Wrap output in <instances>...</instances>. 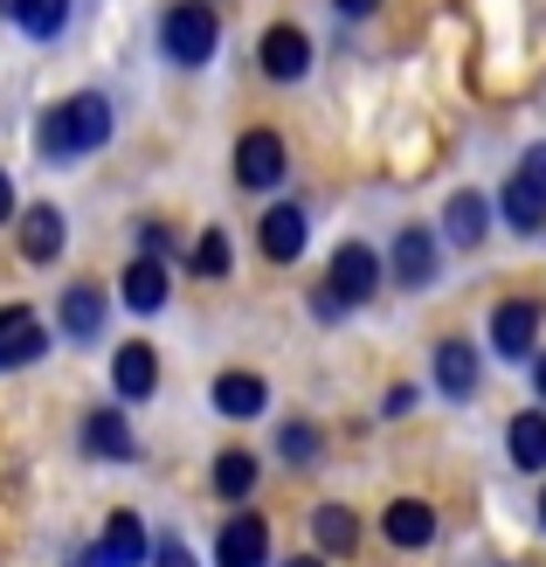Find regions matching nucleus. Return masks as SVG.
<instances>
[{"mask_svg":"<svg viewBox=\"0 0 546 567\" xmlns=\"http://www.w3.org/2000/svg\"><path fill=\"white\" fill-rule=\"evenodd\" d=\"M119 298H125V311L153 319V311L174 298V277H166V264H159V257H132V264H125V277H119Z\"/></svg>","mask_w":546,"mask_h":567,"instance_id":"9","label":"nucleus"},{"mask_svg":"<svg viewBox=\"0 0 546 567\" xmlns=\"http://www.w3.org/2000/svg\"><path fill=\"white\" fill-rule=\"evenodd\" d=\"M215 492L222 498H249L256 492V457H249V450H222V457H215Z\"/></svg>","mask_w":546,"mask_h":567,"instance_id":"24","label":"nucleus"},{"mask_svg":"<svg viewBox=\"0 0 546 567\" xmlns=\"http://www.w3.org/2000/svg\"><path fill=\"white\" fill-rule=\"evenodd\" d=\"M388 277L401 284V291H422V284L436 277V236H429V229H401L394 249H388Z\"/></svg>","mask_w":546,"mask_h":567,"instance_id":"10","label":"nucleus"},{"mask_svg":"<svg viewBox=\"0 0 546 567\" xmlns=\"http://www.w3.org/2000/svg\"><path fill=\"white\" fill-rule=\"evenodd\" d=\"M305 236H311L305 208L284 202V208H270V215H264V257H270V264H298V257H305Z\"/></svg>","mask_w":546,"mask_h":567,"instance_id":"14","label":"nucleus"},{"mask_svg":"<svg viewBox=\"0 0 546 567\" xmlns=\"http://www.w3.org/2000/svg\"><path fill=\"white\" fill-rule=\"evenodd\" d=\"M215 409H222L228 422H249V415H264V409H270V388H264V374H222V381H215Z\"/></svg>","mask_w":546,"mask_h":567,"instance_id":"19","label":"nucleus"},{"mask_svg":"<svg viewBox=\"0 0 546 567\" xmlns=\"http://www.w3.org/2000/svg\"><path fill=\"white\" fill-rule=\"evenodd\" d=\"M533 388H539V402H546V353H533Z\"/></svg>","mask_w":546,"mask_h":567,"instance_id":"34","label":"nucleus"},{"mask_svg":"<svg viewBox=\"0 0 546 567\" xmlns=\"http://www.w3.org/2000/svg\"><path fill=\"white\" fill-rule=\"evenodd\" d=\"M21 14H28V0H0V21H14V28H21Z\"/></svg>","mask_w":546,"mask_h":567,"instance_id":"33","label":"nucleus"},{"mask_svg":"<svg viewBox=\"0 0 546 567\" xmlns=\"http://www.w3.org/2000/svg\"><path fill=\"white\" fill-rule=\"evenodd\" d=\"M498 208H505V221H512L519 236H539V229H546V187H533L526 174H512V181H505Z\"/></svg>","mask_w":546,"mask_h":567,"instance_id":"20","label":"nucleus"},{"mask_svg":"<svg viewBox=\"0 0 546 567\" xmlns=\"http://www.w3.org/2000/svg\"><path fill=\"white\" fill-rule=\"evenodd\" d=\"M332 8H339V14H347V21H367L373 8H381V0H332Z\"/></svg>","mask_w":546,"mask_h":567,"instance_id":"32","label":"nucleus"},{"mask_svg":"<svg viewBox=\"0 0 546 567\" xmlns=\"http://www.w3.org/2000/svg\"><path fill=\"white\" fill-rule=\"evenodd\" d=\"M138 249H146V257H174V249H181L174 221H138Z\"/></svg>","mask_w":546,"mask_h":567,"instance_id":"28","label":"nucleus"},{"mask_svg":"<svg viewBox=\"0 0 546 567\" xmlns=\"http://www.w3.org/2000/svg\"><path fill=\"white\" fill-rule=\"evenodd\" d=\"M236 270V243H228V229H200L194 243V277H228Z\"/></svg>","mask_w":546,"mask_h":567,"instance_id":"25","label":"nucleus"},{"mask_svg":"<svg viewBox=\"0 0 546 567\" xmlns=\"http://www.w3.org/2000/svg\"><path fill=\"white\" fill-rule=\"evenodd\" d=\"M83 450L91 457H138V443H132V422L119 415V409H97V415H83Z\"/></svg>","mask_w":546,"mask_h":567,"instance_id":"18","label":"nucleus"},{"mask_svg":"<svg viewBox=\"0 0 546 567\" xmlns=\"http://www.w3.org/2000/svg\"><path fill=\"white\" fill-rule=\"evenodd\" d=\"M42 353H49V326H42V311L8 305V311H0V374H8V367L42 360Z\"/></svg>","mask_w":546,"mask_h":567,"instance_id":"7","label":"nucleus"},{"mask_svg":"<svg viewBox=\"0 0 546 567\" xmlns=\"http://www.w3.org/2000/svg\"><path fill=\"white\" fill-rule=\"evenodd\" d=\"M104 554L119 560V567H138V560H146V526H138V513H111V526H104Z\"/></svg>","mask_w":546,"mask_h":567,"instance_id":"23","label":"nucleus"},{"mask_svg":"<svg viewBox=\"0 0 546 567\" xmlns=\"http://www.w3.org/2000/svg\"><path fill=\"white\" fill-rule=\"evenodd\" d=\"M277 450H284V457H291V464H311V457H319V430H311V422H284Z\"/></svg>","mask_w":546,"mask_h":567,"instance_id":"27","label":"nucleus"},{"mask_svg":"<svg viewBox=\"0 0 546 567\" xmlns=\"http://www.w3.org/2000/svg\"><path fill=\"white\" fill-rule=\"evenodd\" d=\"M55 319H63V332L76 339V347H91V339L104 332V291H97V284H63Z\"/></svg>","mask_w":546,"mask_h":567,"instance_id":"13","label":"nucleus"},{"mask_svg":"<svg viewBox=\"0 0 546 567\" xmlns=\"http://www.w3.org/2000/svg\"><path fill=\"white\" fill-rule=\"evenodd\" d=\"M539 319H546V311H539L533 298H505V305L492 311V353H498V360H533Z\"/></svg>","mask_w":546,"mask_h":567,"instance_id":"6","label":"nucleus"},{"mask_svg":"<svg viewBox=\"0 0 546 567\" xmlns=\"http://www.w3.org/2000/svg\"><path fill=\"white\" fill-rule=\"evenodd\" d=\"M311 540H319L326 554H353L360 547V519L347 513V505H319V513H311Z\"/></svg>","mask_w":546,"mask_h":567,"instance_id":"22","label":"nucleus"},{"mask_svg":"<svg viewBox=\"0 0 546 567\" xmlns=\"http://www.w3.org/2000/svg\"><path fill=\"white\" fill-rule=\"evenodd\" d=\"M284 567H319V560H284Z\"/></svg>","mask_w":546,"mask_h":567,"instance_id":"36","label":"nucleus"},{"mask_svg":"<svg viewBox=\"0 0 546 567\" xmlns=\"http://www.w3.org/2000/svg\"><path fill=\"white\" fill-rule=\"evenodd\" d=\"M484 229H492V202H484L477 187H456L450 208H443V236H450V249H477Z\"/></svg>","mask_w":546,"mask_h":567,"instance_id":"12","label":"nucleus"},{"mask_svg":"<svg viewBox=\"0 0 546 567\" xmlns=\"http://www.w3.org/2000/svg\"><path fill=\"white\" fill-rule=\"evenodd\" d=\"M21 215V202H14V181L8 174H0V229H8V221Z\"/></svg>","mask_w":546,"mask_h":567,"instance_id":"31","label":"nucleus"},{"mask_svg":"<svg viewBox=\"0 0 546 567\" xmlns=\"http://www.w3.org/2000/svg\"><path fill=\"white\" fill-rule=\"evenodd\" d=\"M111 97H97V91H76V97H63L49 111V118L35 125V146H42V159L49 166H63V159H83V153H97L104 138H111Z\"/></svg>","mask_w":546,"mask_h":567,"instance_id":"1","label":"nucleus"},{"mask_svg":"<svg viewBox=\"0 0 546 567\" xmlns=\"http://www.w3.org/2000/svg\"><path fill=\"white\" fill-rule=\"evenodd\" d=\"M111 381H119V402H146V394L159 388V353L146 347V339H125L119 360H111Z\"/></svg>","mask_w":546,"mask_h":567,"instance_id":"11","label":"nucleus"},{"mask_svg":"<svg viewBox=\"0 0 546 567\" xmlns=\"http://www.w3.org/2000/svg\"><path fill=\"white\" fill-rule=\"evenodd\" d=\"M311 311H319V319H339V311H353L347 298L332 291V284H319V291H311Z\"/></svg>","mask_w":546,"mask_h":567,"instance_id":"29","label":"nucleus"},{"mask_svg":"<svg viewBox=\"0 0 546 567\" xmlns=\"http://www.w3.org/2000/svg\"><path fill=\"white\" fill-rule=\"evenodd\" d=\"M63 208H49V202H35V208H21L14 215V243H21V257L28 264H55L63 257Z\"/></svg>","mask_w":546,"mask_h":567,"instance_id":"8","label":"nucleus"},{"mask_svg":"<svg viewBox=\"0 0 546 567\" xmlns=\"http://www.w3.org/2000/svg\"><path fill=\"white\" fill-rule=\"evenodd\" d=\"M436 388L450 394V402H471V394H477V353H471V339H443V347H436Z\"/></svg>","mask_w":546,"mask_h":567,"instance_id":"16","label":"nucleus"},{"mask_svg":"<svg viewBox=\"0 0 546 567\" xmlns=\"http://www.w3.org/2000/svg\"><path fill=\"white\" fill-rule=\"evenodd\" d=\"M91 567H119V560H111V554H104V547H97V554H91Z\"/></svg>","mask_w":546,"mask_h":567,"instance_id":"35","label":"nucleus"},{"mask_svg":"<svg viewBox=\"0 0 546 567\" xmlns=\"http://www.w3.org/2000/svg\"><path fill=\"white\" fill-rule=\"evenodd\" d=\"M381 533H388V547H429L436 540V513L422 498H394L381 513Z\"/></svg>","mask_w":546,"mask_h":567,"instance_id":"15","label":"nucleus"},{"mask_svg":"<svg viewBox=\"0 0 546 567\" xmlns=\"http://www.w3.org/2000/svg\"><path fill=\"white\" fill-rule=\"evenodd\" d=\"M519 174H526L533 187H546V146H526V159H519Z\"/></svg>","mask_w":546,"mask_h":567,"instance_id":"30","label":"nucleus"},{"mask_svg":"<svg viewBox=\"0 0 546 567\" xmlns=\"http://www.w3.org/2000/svg\"><path fill=\"white\" fill-rule=\"evenodd\" d=\"M159 49H166V63H181V70L215 63V49H222L215 0H174V8L159 14Z\"/></svg>","mask_w":546,"mask_h":567,"instance_id":"2","label":"nucleus"},{"mask_svg":"<svg viewBox=\"0 0 546 567\" xmlns=\"http://www.w3.org/2000/svg\"><path fill=\"white\" fill-rule=\"evenodd\" d=\"M381 277H388V264L373 257L367 243H339V249H332V270H326V284H332V291L347 298V305H367L373 291H381Z\"/></svg>","mask_w":546,"mask_h":567,"instance_id":"4","label":"nucleus"},{"mask_svg":"<svg viewBox=\"0 0 546 567\" xmlns=\"http://www.w3.org/2000/svg\"><path fill=\"white\" fill-rule=\"evenodd\" d=\"M256 63H264L270 83H298V76L311 70V35H305L298 21H270V28H264V49H256Z\"/></svg>","mask_w":546,"mask_h":567,"instance_id":"5","label":"nucleus"},{"mask_svg":"<svg viewBox=\"0 0 546 567\" xmlns=\"http://www.w3.org/2000/svg\"><path fill=\"white\" fill-rule=\"evenodd\" d=\"M512 464L519 471H546V409H526V415H512Z\"/></svg>","mask_w":546,"mask_h":567,"instance_id":"21","label":"nucleus"},{"mask_svg":"<svg viewBox=\"0 0 546 567\" xmlns=\"http://www.w3.org/2000/svg\"><path fill=\"white\" fill-rule=\"evenodd\" d=\"M284 174H291V146H284V132L256 125V132H243V138H236V181H243L249 194L284 187Z\"/></svg>","mask_w":546,"mask_h":567,"instance_id":"3","label":"nucleus"},{"mask_svg":"<svg viewBox=\"0 0 546 567\" xmlns=\"http://www.w3.org/2000/svg\"><path fill=\"white\" fill-rule=\"evenodd\" d=\"M21 28H28V35H35V42H55V35H63V28H70V0H28Z\"/></svg>","mask_w":546,"mask_h":567,"instance_id":"26","label":"nucleus"},{"mask_svg":"<svg viewBox=\"0 0 546 567\" xmlns=\"http://www.w3.org/2000/svg\"><path fill=\"white\" fill-rule=\"evenodd\" d=\"M264 554H270V526L256 513L222 526V567H264Z\"/></svg>","mask_w":546,"mask_h":567,"instance_id":"17","label":"nucleus"},{"mask_svg":"<svg viewBox=\"0 0 546 567\" xmlns=\"http://www.w3.org/2000/svg\"><path fill=\"white\" fill-rule=\"evenodd\" d=\"M539 526H546V492H539Z\"/></svg>","mask_w":546,"mask_h":567,"instance_id":"37","label":"nucleus"}]
</instances>
